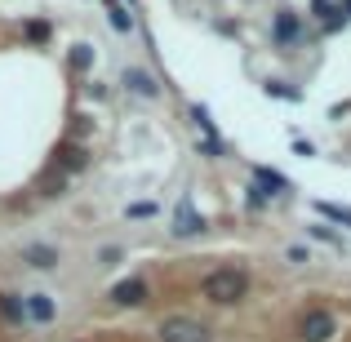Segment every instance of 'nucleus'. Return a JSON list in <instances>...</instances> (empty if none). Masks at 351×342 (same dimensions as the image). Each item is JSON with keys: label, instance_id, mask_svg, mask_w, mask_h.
Here are the masks:
<instances>
[{"label": "nucleus", "instance_id": "obj_1", "mask_svg": "<svg viewBox=\"0 0 351 342\" xmlns=\"http://www.w3.org/2000/svg\"><path fill=\"white\" fill-rule=\"evenodd\" d=\"M205 302H214V307H236V302L249 298V271H240V267H218V271L205 276Z\"/></svg>", "mask_w": 351, "mask_h": 342}, {"label": "nucleus", "instance_id": "obj_22", "mask_svg": "<svg viewBox=\"0 0 351 342\" xmlns=\"http://www.w3.org/2000/svg\"><path fill=\"white\" fill-rule=\"evenodd\" d=\"M98 262H103V267H116V262H120V249H116V245L103 249V254H98Z\"/></svg>", "mask_w": 351, "mask_h": 342}, {"label": "nucleus", "instance_id": "obj_16", "mask_svg": "<svg viewBox=\"0 0 351 342\" xmlns=\"http://www.w3.org/2000/svg\"><path fill=\"white\" fill-rule=\"evenodd\" d=\"M71 67L89 71V67H94V49H89V45H76V49H71Z\"/></svg>", "mask_w": 351, "mask_h": 342}, {"label": "nucleus", "instance_id": "obj_3", "mask_svg": "<svg viewBox=\"0 0 351 342\" xmlns=\"http://www.w3.org/2000/svg\"><path fill=\"white\" fill-rule=\"evenodd\" d=\"M338 334V325H334V316H329L325 307H311L307 316L298 320V338L302 342H334Z\"/></svg>", "mask_w": 351, "mask_h": 342}, {"label": "nucleus", "instance_id": "obj_9", "mask_svg": "<svg viewBox=\"0 0 351 342\" xmlns=\"http://www.w3.org/2000/svg\"><path fill=\"white\" fill-rule=\"evenodd\" d=\"M125 85L134 89V94H143V98H160V80H156L152 71H138V67H129V71H125Z\"/></svg>", "mask_w": 351, "mask_h": 342}, {"label": "nucleus", "instance_id": "obj_21", "mask_svg": "<svg viewBox=\"0 0 351 342\" xmlns=\"http://www.w3.org/2000/svg\"><path fill=\"white\" fill-rule=\"evenodd\" d=\"M311 236H316V240H329V245H334V249H343V240H338V236H334V231H329V227H311Z\"/></svg>", "mask_w": 351, "mask_h": 342}, {"label": "nucleus", "instance_id": "obj_2", "mask_svg": "<svg viewBox=\"0 0 351 342\" xmlns=\"http://www.w3.org/2000/svg\"><path fill=\"white\" fill-rule=\"evenodd\" d=\"M160 342H214V334H209V325L191 316H169L160 325Z\"/></svg>", "mask_w": 351, "mask_h": 342}, {"label": "nucleus", "instance_id": "obj_13", "mask_svg": "<svg viewBox=\"0 0 351 342\" xmlns=\"http://www.w3.org/2000/svg\"><path fill=\"white\" fill-rule=\"evenodd\" d=\"M0 316H5L9 325H23V320H27V298H18V293H0Z\"/></svg>", "mask_w": 351, "mask_h": 342}, {"label": "nucleus", "instance_id": "obj_8", "mask_svg": "<svg viewBox=\"0 0 351 342\" xmlns=\"http://www.w3.org/2000/svg\"><path fill=\"white\" fill-rule=\"evenodd\" d=\"M311 14L320 18V27H325V32H338V27L347 23L343 5H334V0H311Z\"/></svg>", "mask_w": 351, "mask_h": 342}, {"label": "nucleus", "instance_id": "obj_4", "mask_svg": "<svg viewBox=\"0 0 351 342\" xmlns=\"http://www.w3.org/2000/svg\"><path fill=\"white\" fill-rule=\"evenodd\" d=\"M271 36H276V45H280V49H289V45H302V18L293 14V9H276Z\"/></svg>", "mask_w": 351, "mask_h": 342}, {"label": "nucleus", "instance_id": "obj_11", "mask_svg": "<svg viewBox=\"0 0 351 342\" xmlns=\"http://www.w3.org/2000/svg\"><path fill=\"white\" fill-rule=\"evenodd\" d=\"M85 164H89V151H85L80 143H67V147L58 151V173H80Z\"/></svg>", "mask_w": 351, "mask_h": 342}, {"label": "nucleus", "instance_id": "obj_20", "mask_svg": "<svg viewBox=\"0 0 351 342\" xmlns=\"http://www.w3.org/2000/svg\"><path fill=\"white\" fill-rule=\"evenodd\" d=\"M152 214H156L152 200H147V205H143V200H138V205H129V218H152Z\"/></svg>", "mask_w": 351, "mask_h": 342}, {"label": "nucleus", "instance_id": "obj_14", "mask_svg": "<svg viewBox=\"0 0 351 342\" xmlns=\"http://www.w3.org/2000/svg\"><path fill=\"white\" fill-rule=\"evenodd\" d=\"M103 5H107V23H112L120 36H125V32H134V18H129V9L120 5V0H103Z\"/></svg>", "mask_w": 351, "mask_h": 342}, {"label": "nucleus", "instance_id": "obj_7", "mask_svg": "<svg viewBox=\"0 0 351 342\" xmlns=\"http://www.w3.org/2000/svg\"><path fill=\"white\" fill-rule=\"evenodd\" d=\"M254 182L267 191V196H289V191H293V182L280 178L276 169H267V164H254Z\"/></svg>", "mask_w": 351, "mask_h": 342}, {"label": "nucleus", "instance_id": "obj_12", "mask_svg": "<svg viewBox=\"0 0 351 342\" xmlns=\"http://www.w3.org/2000/svg\"><path fill=\"white\" fill-rule=\"evenodd\" d=\"M27 316H32L36 325H49V320L58 316V307H53L49 293H32V298H27Z\"/></svg>", "mask_w": 351, "mask_h": 342}, {"label": "nucleus", "instance_id": "obj_15", "mask_svg": "<svg viewBox=\"0 0 351 342\" xmlns=\"http://www.w3.org/2000/svg\"><path fill=\"white\" fill-rule=\"evenodd\" d=\"M316 214H320V218H329V223H343V227L351 231V209H343V205H325V200H320Z\"/></svg>", "mask_w": 351, "mask_h": 342}, {"label": "nucleus", "instance_id": "obj_17", "mask_svg": "<svg viewBox=\"0 0 351 342\" xmlns=\"http://www.w3.org/2000/svg\"><path fill=\"white\" fill-rule=\"evenodd\" d=\"M27 40H49V23H45V18H40V23H36V18H32V23H27Z\"/></svg>", "mask_w": 351, "mask_h": 342}, {"label": "nucleus", "instance_id": "obj_5", "mask_svg": "<svg viewBox=\"0 0 351 342\" xmlns=\"http://www.w3.org/2000/svg\"><path fill=\"white\" fill-rule=\"evenodd\" d=\"M107 298H112L116 307H138V302L147 298V280H143V276H129V280L112 284V293H107Z\"/></svg>", "mask_w": 351, "mask_h": 342}, {"label": "nucleus", "instance_id": "obj_18", "mask_svg": "<svg viewBox=\"0 0 351 342\" xmlns=\"http://www.w3.org/2000/svg\"><path fill=\"white\" fill-rule=\"evenodd\" d=\"M245 200H249V209H267V200H271V196H267L258 182H249V196H245Z\"/></svg>", "mask_w": 351, "mask_h": 342}, {"label": "nucleus", "instance_id": "obj_19", "mask_svg": "<svg viewBox=\"0 0 351 342\" xmlns=\"http://www.w3.org/2000/svg\"><path fill=\"white\" fill-rule=\"evenodd\" d=\"M267 94H271V98H298V89H285L280 80H271V85H267Z\"/></svg>", "mask_w": 351, "mask_h": 342}, {"label": "nucleus", "instance_id": "obj_10", "mask_svg": "<svg viewBox=\"0 0 351 342\" xmlns=\"http://www.w3.org/2000/svg\"><path fill=\"white\" fill-rule=\"evenodd\" d=\"M23 262L27 267H40V271H53V267H58V249H53V245H27L23 249Z\"/></svg>", "mask_w": 351, "mask_h": 342}, {"label": "nucleus", "instance_id": "obj_23", "mask_svg": "<svg viewBox=\"0 0 351 342\" xmlns=\"http://www.w3.org/2000/svg\"><path fill=\"white\" fill-rule=\"evenodd\" d=\"M343 14H347V18H351V0H343Z\"/></svg>", "mask_w": 351, "mask_h": 342}, {"label": "nucleus", "instance_id": "obj_6", "mask_svg": "<svg viewBox=\"0 0 351 342\" xmlns=\"http://www.w3.org/2000/svg\"><path fill=\"white\" fill-rule=\"evenodd\" d=\"M173 231H178V236H200V231H205V218L196 214V205H191V196H182L178 214H173Z\"/></svg>", "mask_w": 351, "mask_h": 342}]
</instances>
